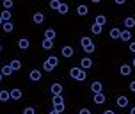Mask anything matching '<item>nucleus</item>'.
Wrapping results in <instances>:
<instances>
[{
    "label": "nucleus",
    "instance_id": "26",
    "mask_svg": "<svg viewBox=\"0 0 135 114\" xmlns=\"http://www.w3.org/2000/svg\"><path fill=\"white\" fill-rule=\"evenodd\" d=\"M7 100H11V94H9V91H7V89L0 91V102H7Z\"/></svg>",
    "mask_w": 135,
    "mask_h": 114
},
{
    "label": "nucleus",
    "instance_id": "21",
    "mask_svg": "<svg viewBox=\"0 0 135 114\" xmlns=\"http://www.w3.org/2000/svg\"><path fill=\"white\" fill-rule=\"evenodd\" d=\"M110 38H112V39H119V38H121V29H110Z\"/></svg>",
    "mask_w": 135,
    "mask_h": 114
},
{
    "label": "nucleus",
    "instance_id": "29",
    "mask_svg": "<svg viewBox=\"0 0 135 114\" xmlns=\"http://www.w3.org/2000/svg\"><path fill=\"white\" fill-rule=\"evenodd\" d=\"M48 6H50V9L57 11V9H59V6H61V0H50V2H48Z\"/></svg>",
    "mask_w": 135,
    "mask_h": 114
},
{
    "label": "nucleus",
    "instance_id": "6",
    "mask_svg": "<svg viewBox=\"0 0 135 114\" xmlns=\"http://www.w3.org/2000/svg\"><path fill=\"white\" fill-rule=\"evenodd\" d=\"M76 14H78V16H87L89 14V7L85 6V4H80V6L76 7Z\"/></svg>",
    "mask_w": 135,
    "mask_h": 114
},
{
    "label": "nucleus",
    "instance_id": "8",
    "mask_svg": "<svg viewBox=\"0 0 135 114\" xmlns=\"http://www.w3.org/2000/svg\"><path fill=\"white\" fill-rule=\"evenodd\" d=\"M119 73H121L123 77H130V73H132V66H130V64H121Z\"/></svg>",
    "mask_w": 135,
    "mask_h": 114
},
{
    "label": "nucleus",
    "instance_id": "19",
    "mask_svg": "<svg viewBox=\"0 0 135 114\" xmlns=\"http://www.w3.org/2000/svg\"><path fill=\"white\" fill-rule=\"evenodd\" d=\"M46 62H48V64H50L52 68H57V66H59V57H55V55H50V57L46 59Z\"/></svg>",
    "mask_w": 135,
    "mask_h": 114
},
{
    "label": "nucleus",
    "instance_id": "27",
    "mask_svg": "<svg viewBox=\"0 0 135 114\" xmlns=\"http://www.w3.org/2000/svg\"><path fill=\"white\" fill-rule=\"evenodd\" d=\"M41 45H43L45 50H52V48H54V41H52V39H43Z\"/></svg>",
    "mask_w": 135,
    "mask_h": 114
},
{
    "label": "nucleus",
    "instance_id": "24",
    "mask_svg": "<svg viewBox=\"0 0 135 114\" xmlns=\"http://www.w3.org/2000/svg\"><path fill=\"white\" fill-rule=\"evenodd\" d=\"M94 23H98V25H101V27H103V25L107 23V16H105V14H98Z\"/></svg>",
    "mask_w": 135,
    "mask_h": 114
},
{
    "label": "nucleus",
    "instance_id": "10",
    "mask_svg": "<svg viewBox=\"0 0 135 114\" xmlns=\"http://www.w3.org/2000/svg\"><path fill=\"white\" fill-rule=\"evenodd\" d=\"M55 38H57V32H55V29H46V30H45V39H52V41H55Z\"/></svg>",
    "mask_w": 135,
    "mask_h": 114
},
{
    "label": "nucleus",
    "instance_id": "42",
    "mask_svg": "<svg viewBox=\"0 0 135 114\" xmlns=\"http://www.w3.org/2000/svg\"><path fill=\"white\" fill-rule=\"evenodd\" d=\"M91 2H93V4H100L101 0H91Z\"/></svg>",
    "mask_w": 135,
    "mask_h": 114
},
{
    "label": "nucleus",
    "instance_id": "41",
    "mask_svg": "<svg viewBox=\"0 0 135 114\" xmlns=\"http://www.w3.org/2000/svg\"><path fill=\"white\" fill-rule=\"evenodd\" d=\"M130 114H135V107H132V109H130Z\"/></svg>",
    "mask_w": 135,
    "mask_h": 114
},
{
    "label": "nucleus",
    "instance_id": "32",
    "mask_svg": "<svg viewBox=\"0 0 135 114\" xmlns=\"http://www.w3.org/2000/svg\"><path fill=\"white\" fill-rule=\"evenodd\" d=\"M89 43H93V39H91L89 36H82V39H80V45H82V47H85V45H89Z\"/></svg>",
    "mask_w": 135,
    "mask_h": 114
},
{
    "label": "nucleus",
    "instance_id": "7",
    "mask_svg": "<svg viewBox=\"0 0 135 114\" xmlns=\"http://www.w3.org/2000/svg\"><path fill=\"white\" fill-rule=\"evenodd\" d=\"M28 47H30V41H28L27 38H20V39H18V48H20V50H27Z\"/></svg>",
    "mask_w": 135,
    "mask_h": 114
},
{
    "label": "nucleus",
    "instance_id": "28",
    "mask_svg": "<svg viewBox=\"0 0 135 114\" xmlns=\"http://www.w3.org/2000/svg\"><path fill=\"white\" fill-rule=\"evenodd\" d=\"M91 32L94 34V36L101 34V25H98V23H93V25H91Z\"/></svg>",
    "mask_w": 135,
    "mask_h": 114
},
{
    "label": "nucleus",
    "instance_id": "39",
    "mask_svg": "<svg viewBox=\"0 0 135 114\" xmlns=\"http://www.w3.org/2000/svg\"><path fill=\"white\" fill-rule=\"evenodd\" d=\"M115 4H117V6H123V4H124V2H126V0H114Z\"/></svg>",
    "mask_w": 135,
    "mask_h": 114
},
{
    "label": "nucleus",
    "instance_id": "47",
    "mask_svg": "<svg viewBox=\"0 0 135 114\" xmlns=\"http://www.w3.org/2000/svg\"><path fill=\"white\" fill-rule=\"evenodd\" d=\"M2 50H4V47H2V43H0V52H2Z\"/></svg>",
    "mask_w": 135,
    "mask_h": 114
},
{
    "label": "nucleus",
    "instance_id": "45",
    "mask_svg": "<svg viewBox=\"0 0 135 114\" xmlns=\"http://www.w3.org/2000/svg\"><path fill=\"white\" fill-rule=\"evenodd\" d=\"M2 23H4V20H2V16H0V27H2Z\"/></svg>",
    "mask_w": 135,
    "mask_h": 114
},
{
    "label": "nucleus",
    "instance_id": "5",
    "mask_svg": "<svg viewBox=\"0 0 135 114\" xmlns=\"http://www.w3.org/2000/svg\"><path fill=\"white\" fill-rule=\"evenodd\" d=\"M9 94H11V100H20L23 93H21L20 87H14V89H11V91H9Z\"/></svg>",
    "mask_w": 135,
    "mask_h": 114
},
{
    "label": "nucleus",
    "instance_id": "12",
    "mask_svg": "<svg viewBox=\"0 0 135 114\" xmlns=\"http://www.w3.org/2000/svg\"><path fill=\"white\" fill-rule=\"evenodd\" d=\"M61 54H62V57H73V54H75V50L71 47H62V50H61Z\"/></svg>",
    "mask_w": 135,
    "mask_h": 114
},
{
    "label": "nucleus",
    "instance_id": "40",
    "mask_svg": "<svg viewBox=\"0 0 135 114\" xmlns=\"http://www.w3.org/2000/svg\"><path fill=\"white\" fill-rule=\"evenodd\" d=\"M103 114H115V112H114V111H110V109H108V111H105Z\"/></svg>",
    "mask_w": 135,
    "mask_h": 114
},
{
    "label": "nucleus",
    "instance_id": "34",
    "mask_svg": "<svg viewBox=\"0 0 135 114\" xmlns=\"http://www.w3.org/2000/svg\"><path fill=\"white\" fill-rule=\"evenodd\" d=\"M23 114H36V109L34 107H25L23 109Z\"/></svg>",
    "mask_w": 135,
    "mask_h": 114
},
{
    "label": "nucleus",
    "instance_id": "31",
    "mask_svg": "<svg viewBox=\"0 0 135 114\" xmlns=\"http://www.w3.org/2000/svg\"><path fill=\"white\" fill-rule=\"evenodd\" d=\"M64 109H66V105H64V103H54V111H57L59 114L64 112Z\"/></svg>",
    "mask_w": 135,
    "mask_h": 114
},
{
    "label": "nucleus",
    "instance_id": "23",
    "mask_svg": "<svg viewBox=\"0 0 135 114\" xmlns=\"http://www.w3.org/2000/svg\"><path fill=\"white\" fill-rule=\"evenodd\" d=\"M68 11H69V6L64 4V2H61V6H59V9H57V13H59V14H68Z\"/></svg>",
    "mask_w": 135,
    "mask_h": 114
},
{
    "label": "nucleus",
    "instance_id": "15",
    "mask_svg": "<svg viewBox=\"0 0 135 114\" xmlns=\"http://www.w3.org/2000/svg\"><path fill=\"white\" fill-rule=\"evenodd\" d=\"M115 103H117V107L124 109V107H128L130 100H128V98H126V96H119V98H117V102H115Z\"/></svg>",
    "mask_w": 135,
    "mask_h": 114
},
{
    "label": "nucleus",
    "instance_id": "30",
    "mask_svg": "<svg viewBox=\"0 0 135 114\" xmlns=\"http://www.w3.org/2000/svg\"><path fill=\"white\" fill-rule=\"evenodd\" d=\"M0 16H2L4 21H11V11H7V9H4V13L0 14Z\"/></svg>",
    "mask_w": 135,
    "mask_h": 114
},
{
    "label": "nucleus",
    "instance_id": "4",
    "mask_svg": "<svg viewBox=\"0 0 135 114\" xmlns=\"http://www.w3.org/2000/svg\"><path fill=\"white\" fill-rule=\"evenodd\" d=\"M32 21L36 23V25H41V23L45 21V14L41 13V11H39V13H34L32 14Z\"/></svg>",
    "mask_w": 135,
    "mask_h": 114
},
{
    "label": "nucleus",
    "instance_id": "11",
    "mask_svg": "<svg viewBox=\"0 0 135 114\" xmlns=\"http://www.w3.org/2000/svg\"><path fill=\"white\" fill-rule=\"evenodd\" d=\"M91 91H93V93H101V91H103V84L98 82V80H94L93 84H91Z\"/></svg>",
    "mask_w": 135,
    "mask_h": 114
},
{
    "label": "nucleus",
    "instance_id": "38",
    "mask_svg": "<svg viewBox=\"0 0 135 114\" xmlns=\"http://www.w3.org/2000/svg\"><path fill=\"white\" fill-rule=\"evenodd\" d=\"M128 87H130V91H132V93H135V80H133V82H130V86H128Z\"/></svg>",
    "mask_w": 135,
    "mask_h": 114
},
{
    "label": "nucleus",
    "instance_id": "13",
    "mask_svg": "<svg viewBox=\"0 0 135 114\" xmlns=\"http://www.w3.org/2000/svg\"><path fill=\"white\" fill-rule=\"evenodd\" d=\"M50 91H52V94H62V86L59 82H55V84L50 86Z\"/></svg>",
    "mask_w": 135,
    "mask_h": 114
},
{
    "label": "nucleus",
    "instance_id": "46",
    "mask_svg": "<svg viewBox=\"0 0 135 114\" xmlns=\"http://www.w3.org/2000/svg\"><path fill=\"white\" fill-rule=\"evenodd\" d=\"M2 79H4V75H2V73H0V82H2Z\"/></svg>",
    "mask_w": 135,
    "mask_h": 114
},
{
    "label": "nucleus",
    "instance_id": "17",
    "mask_svg": "<svg viewBox=\"0 0 135 114\" xmlns=\"http://www.w3.org/2000/svg\"><path fill=\"white\" fill-rule=\"evenodd\" d=\"M2 29H4V32H13L14 30V25H13V21H4V23H2Z\"/></svg>",
    "mask_w": 135,
    "mask_h": 114
},
{
    "label": "nucleus",
    "instance_id": "37",
    "mask_svg": "<svg viewBox=\"0 0 135 114\" xmlns=\"http://www.w3.org/2000/svg\"><path fill=\"white\" fill-rule=\"evenodd\" d=\"M78 114H91V111H89L87 107H84V109H80V112Z\"/></svg>",
    "mask_w": 135,
    "mask_h": 114
},
{
    "label": "nucleus",
    "instance_id": "43",
    "mask_svg": "<svg viewBox=\"0 0 135 114\" xmlns=\"http://www.w3.org/2000/svg\"><path fill=\"white\" fill-rule=\"evenodd\" d=\"M50 114H59V112H57V111H54V109H52V111H50Z\"/></svg>",
    "mask_w": 135,
    "mask_h": 114
},
{
    "label": "nucleus",
    "instance_id": "14",
    "mask_svg": "<svg viewBox=\"0 0 135 114\" xmlns=\"http://www.w3.org/2000/svg\"><path fill=\"white\" fill-rule=\"evenodd\" d=\"M121 41H132V30L130 29H124V30H121V38H119Z\"/></svg>",
    "mask_w": 135,
    "mask_h": 114
},
{
    "label": "nucleus",
    "instance_id": "2",
    "mask_svg": "<svg viewBox=\"0 0 135 114\" xmlns=\"http://www.w3.org/2000/svg\"><path fill=\"white\" fill-rule=\"evenodd\" d=\"M93 102H94L96 105H101V103H105V102H107V96H105V93H103V91H101V93H94Z\"/></svg>",
    "mask_w": 135,
    "mask_h": 114
},
{
    "label": "nucleus",
    "instance_id": "44",
    "mask_svg": "<svg viewBox=\"0 0 135 114\" xmlns=\"http://www.w3.org/2000/svg\"><path fill=\"white\" fill-rule=\"evenodd\" d=\"M132 66H133V68H135V57H133V61H132Z\"/></svg>",
    "mask_w": 135,
    "mask_h": 114
},
{
    "label": "nucleus",
    "instance_id": "22",
    "mask_svg": "<svg viewBox=\"0 0 135 114\" xmlns=\"http://www.w3.org/2000/svg\"><path fill=\"white\" fill-rule=\"evenodd\" d=\"M2 6H4V9H7V11H13L14 0H2Z\"/></svg>",
    "mask_w": 135,
    "mask_h": 114
},
{
    "label": "nucleus",
    "instance_id": "18",
    "mask_svg": "<svg viewBox=\"0 0 135 114\" xmlns=\"http://www.w3.org/2000/svg\"><path fill=\"white\" fill-rule=\"evenodd\" d=\"M0 73L4 75V77H9V75L14 73V71H13V68L9 66V64H4V66H2V70H0Z\"/></svg>",
    "mask_w": 135,
    "mask_h": 114
},
{
    "label": "nucleus",
    "instance_id": "35",
    "mask_svg": "<svg viewBox=\"0 0 135 114\" xmlns=\"http://www.w3.org/2000/svg\"><path fill=\"white\" fill-rule=\"evenodd\" d=\"M43 70H45V71H54V68L50 66V64H48L46 61H45V62H43Z\"/></svg>",
    "mask_w": 135,
    "mask_h": 114
},
{
    "label": "nucleus",
    "instance_id": "36",
    "mask_svg": "<svg viewBox=\"0 0 135 114\" xmlns=\"http://www.w3.org/2000/svg\"><path fill=\"white\" fill-rule=\"evenodd\" d=\"M130 52H132V54H135V41H132V43H130Z\"/></svg>",
    "mask_w": 135,
    "mask_h": 114
},
{
    "label": "nucleus",
    "instance_id": "33",
    "mask_svg": "<svg viewBox=\"0 0 135 114\" xmlns=\"http://www.w3.org/2000/svg\"><path fill=\"white\" fill-rule=\"evenodd\" d=\"M54 103H64V98H62V94H54Z\"/></svg>",
    "mask_w": 135,
    "mask_h": 114
},
{
    "label": "nucleus",
    "instance_id": "1",
    "mask_svg": "<svg viewBox=\"0 0 135 114\" xmlns=\"http://www.w3.org/2000/svg\"><path fill=\"white\" fill-rule=\"evenodd\" d=\"M69 77L75 79V80L84 82V80H85V77H87V71H84L80 66H76V68H71V70H69Z\"/></svg>",
    "mask_w": 135,
    "mask_h": 114
},
{
    "label": "nucleus",
    "instance_id": "20",
    "mask_svg": "<svg viewBox=\"0 0 135 114\" xmlns=\"http://www.w3.org/2000/svg\"><path fill=\"white\" fill-rule=\"evenodd\" d=\"M9 66L13 68V71H18V70L21 68V61H20V59H13V61H11V64H9Z\"/></svg>",
    "mask_w": 135,
    "mask_h": 114
},
{
    "label": "nucleus",
    "instance_id": "3",
    "mask_svg": "<svg viewBox=\"0 0 135 114\" xmlns=\"http://www.w3.org/2000/svg\"><path fill=\"white\" fill-rule=\"evenodd\" d=\"M91 66H93V59H91V57H82L80 59V68L82 70H89Z\"/></svg>",
    "mask_w": 135,
    "mask_h": 114
},
{
    "label": "nucleus",
    "instance_id": "25",
    "mask_svg": "<svg viewBox=\"0 0 135 114\" xmlns=\"http://www.w3.org/2000/svg\"><path fill=\"white\" fill-rule=\"evenodd\" d=\"M82 48H84L85 54H93V52L96 50V45H94V43H89V45H85V47H82Z\"/></svg>",
    "mask_w": 135,
    "mask_h": 114
},
{
    "label": "nucleus",
    "instance_id": "9",
    "mask_svg": "<svg viewBox=\"0 0 135 114\" xmlns=\"http://www.w3.org/2000/svg\"><path fill=\"white\" fill-rule=\"evenodd\" d=\"M28 77H30V80L37 82V80H41V77H43V73H41L39 70H32V71L28 73Z\"/></svg>",
    "mask_w": 135,
    "mask_h": 114
},
{
    "label": "nucleus",
    "instance_id": "16",
    "mask_svg": "<svg viewBox=\"0 0 135 114\" xmlns=\"http://www.w3.org/2000/svg\"><path fill=\"white\" fill-rule=\"evenodd\" d=\"M124 29H133L135 27V18L133 16H128V18H124Z\"/></svg>",
    "mask_w": 135,
    "mask_h": 114
}]
</instances>
